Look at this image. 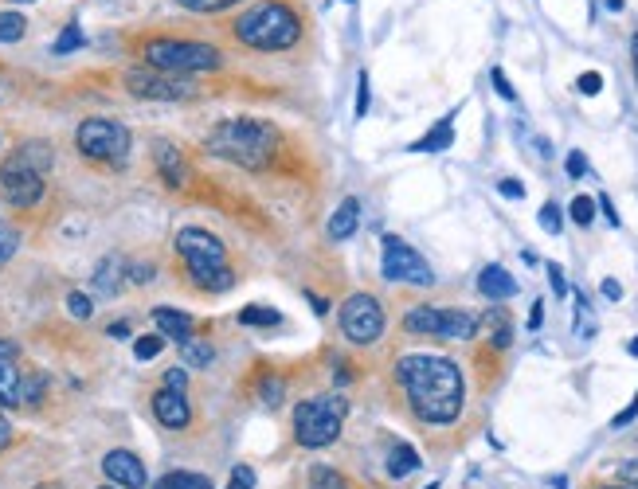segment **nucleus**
Here are the masks:
<instances>
[{"instance_id":"1","label":"nucleus","mask_w":638,"mask_h":489,"mask_svg":"<svg viewBox=\"0 0 638 489\" xmlns=\"http://www.w3.org/2000/svg\"><path fill=\"white\" fill-rule=\"evenodd\" d=\"M396 380L408 396L415 419L431 427H447L462 415L466 384L451 356L439 353H408L396 360Z\"/></svg>"},{"instance_id":"2","label":"nucleus","mask_w":638,"mask_h":489,"mask_svg":"<svg viewBox=\"0 0 638 489\" xmlns=\"http://www.w3.org/2000/svg\"><path fill=\"white\" fill-rule=\"evenodd\" d=\"M204 149H208L212 157L235 165V169L263 173V169H271L274 149H278V134H274L271 122H263V118H224V122H216V126L208 130Z\"/></svg>"},{"instance_id":"3","label":"nucleus","mask_w":638,"mask_h":489,"mask_svg":"<svg viewBox=\"0 0 638 489\" xmlns=\"http://www.w3.org/2000/svg\"><path fill=\"white\" fill-rule=\"evenodd\" d=\"M231 36L251 51H286L302 40V12L290 0H259L231 20Z\"/></svg>"},{"instance_id":"4","label":"nucleus","mask_w":638,"mask_h":489,"mask_svg":"<svg viewBox=\"0 0 638 489\" xmlns=\"http://www.w3.org/2000/svg\"><path fill=\"white\" fill-rule=\"evenodd\" d=\"M177 255H181L188 282L204 294H224L235 286V270L228 263V247L208 227H181L177 231Z\"/></svg>"},{"instance_id":"5","label":"nucleus","mask_w":638,"mask_h":489,"mask_svg":"<svg viewBox=\"0 0 638 489\" xmlns=\"http://www.w3.org/2000/svg\"><path fill=\"white\" fill-rule=\"evenodd\" d=\"M55 165V153L47 141H20L4 161H0V188L8 196L12 208L28 212L44 200L47 173Z\"/></svg>"},{"instance_id":"6","label":"nucleus","mask_w":638,"mask_h":489,"mask_svg":"<svg viewBox=\"0 0 638 489\" xmlns=\"http://www.w3.org/2000/svg\"><path fill=\"white\" fill-rule=\"evenodd\" d=\"M141 59L149 71H165V75H200V71H216L224 63V55L212 44L200 40H181V36H153L141 44Z\"/></svg>"},{"instance_id":"7","label":"nucleus","mask_w":638,"mask_h":489,"mask_svg":"<svg viewBox=\"0 0 638 489\" xmlns=\"http://www.w3.org/2000/svg\"><path fill=\"white\" fill-rule=\"evenodd\" d=\"M345 419H349V400L341 392L310 396L294 407V439L306 450H321V446L337 443Z\"/></svg>"},{"instance_id":"8","label":"nucleus","mask_w":638,"mask_h":489,"mask_svg":"<svg viewBox=\"0 0 638 489\" xmlns=\"http://www.w3.org/2000/svg\"><path fill=\"white\" fill-rule=\"evenodd\" d=\"M130 145H134L130 130H126L122 122H114V118H87V122L75 130V149H79L87 161H94V165H114V169H122L126 157H130Z\"/></svg>"},{"instance_id":"9","label":"nucleus","mask_w":638,"mask_h":489,"mask_svg":"<svg viewBox=\"0 0 638 489\" xmlns=\"http://www.w3.org/2000/svg\"><path fill=\"white\" fill-rule=\"evenodd\" d=\"M47 392L44 372L20 368V345L0 341V407H36Z\"/></svg>"},{"instance_id":"10","label":"nucleus","mask_w":638,"mask_h":489,"mask_svg":"<svg viewBox=\"0 0 638 489\" xmlns=\"http://www.w3.org/2000/svg\"><path fill=\"white\" fill-rule=\"evenodd\" d=\"M380 251H384V259H380V274L388 278V282H408V286H431L435 282V270L427 267V259L404 243L400 235H384L380 239Z\"/></svg>"},{"instance_id":"11","label":"nucleus","mask_w":638,"mask_h":489,"mask_svg":"<svg viewBox=\"0 0 638 489\" xmlns=\"http://www.w3.org/2000/svg\"><path fill=\"white\" fill-rule=\"evenodd\" d=\"M341 333H345V341H353V345H376L380 337H384V306L372 298V294H353V298H345V306H341Z\"/></svg>"},{"instance_id":"12","label":"nucleus","mask_w":638,"mask_h":489,"mask_svg":"<svg viewBox=\"0 0 638 489\" xmlns=\"http://www.w3.org/2000/svg\"><path fill=\"white\" fill-rule=\"evenodd\" d=\"M126 90L134 98H149V102H188V98H196V87L184 75H165V71H130Z\"/></svg>"},{"instance_id":"13","label":"nucleus","mask_w":638,"mask_h":489,"mask_svg":"<svg viewBox=\"0 0 638 489\" xmlns=\"http://www.w3.org/2000/svg\"><path fill=\"white\" fill-rule=\"evenodd\" d=\"M102 474L110 478V486H118V489H149L145 462L137 458L134 450H110V454L102 458Z\"/></svg>"},{"instance_id":"14","label":"nucleus","mask_w":638,"mask_h":489,"mask_svg":"<svg viewBox=\"0 0 638 489\" xmlns=\"http://www.w3.org/2000/svg\"><path fill=\"white\" fill-rule=\"evenodd\" d=\"M153 415H157V423L161 427H169V431H184L188 423H192V407H188V396L184 392H173V388H157L153 392Z\"/></svg>"},{"instance_id":"15","label":"nucleus","mask_w":638,"mask_h":489,"mask_svg":"<svg viewBox=\"0 0 638 489\" xmlns=\"http://www.w3.org/2000/svg\"><path fill=\"white\" fill-rule=\"evenodd\" d=\"M153 165H157V173H161V180H165L169 188H188L192 169H188V157H184L173 141H157V145H153Z\"/></svg>"},{"instance_id":"16","label":"nucleus","mask_w":638,"mask_h":489,"mask_svg":"<svg viewBox=\"0 0 638 489\" xmlns=\"http://www.w3.org/2000/svg\"><path fill=\"white\" fill-rule=\"evenodd\" d=\"M357 223H361V200H357V196H345V200L333 208L329 223H325V235H329L333 243H345V239H353Z\"/></svg>"},{"instance_id":"17","label":"nucleus","mask_w":638,"mask_h":489,"mask_svg":"<svg viewBox=\"0 0 638 489\" xmlns=\"http://www.w3.org/2000/svg\"><path fill=\"white\" fill-rule=\"evenodd\" d=\"M153 325L161 329V337H169V341H177V345L196 337V321L184 310H173V306H157V310H153Z\"/></svg>"},{"instance_id":"18","label":"nucleus","mask_w":638,"mask_h":489,"mask_svg":"<svg viewBox=\"0 0 638 489\" xmlns=\"http://www.w3.org/2000/svg\"><path fill=\"white\" fill-rule=\"evenodd\" d=\"M474 333H478V317L470 310H439V317H435V337L470 341Z\"/></svg>"},{"instance_id":"19","label":"nucleus","mask_w":638,"mask_h":489,"mask_svg":"<svg viewBox=\"0 0 638 489\" xmlns=\"http://www.w3.org/2000/svg\"><path fill=\"white\" fill-rule=\"evenodd\" d=\"M478 294L490 298V302H505L517 294V278L502 267V263H490V267L478 274Z\"/></svg>"},{"instance_id":"20","label":"nucleus","mask_w":638,"mask_h":489,"mask_svg":"<svg viewBox=\"0 0 638 489\" xmlns=\"http://www.w3.org/2000/svg\"><path fill=\"white\" fill-rule=\"evenodd\" d=\"M451 145H455V114H447L435 130H427L419 141H411L408 149L411 153H443V149H451Z\"/></svg>"},{"instance_id":"21","label":"nucleus","mask_w":638,"mask_h":489,"mask_svg":"<svg viewBox=\"0 0 638 489\" xmlns=\"http://www.w3.org/2000/svg\"><path fill=\"white\" fill-rule=\"evenodd\" d=\"M419 470V454H415V446L408 443H396L392 450H388V478H408V474H415Z\"/></svg>"},{"instance_id":"22","label":"nucleus","mask_w":638,"mask_h":489,"mask_svg":"<svg viewBox=\"0 0 638 489\" xmlns=\"http://www.w3.org/2000/svg\"><path fill=\"white\" fill-rule=\"evenodd\" d=\"M122 278H126V270H122V259H102V263H98V270H94V290L110 298V294H118Z\"/></svg>"},{"instance_id":"23","label":"nucleus","mask_w":638,"mask_h":489,"mask_svg":"<svg viewBox=\"0 0 638 489\" xmlns=\"http://www.w3.org/2000/svg\"><path fill=\"white\" fill-rule=\"evenodd\" d=\"M153 489H212V482L204 474H192V470H173V474L157 478Z\"/></svg>"},{"instance_id":"24","label":"nucleus","mask_w":638,"mask_h":489,"mask_svg":"<svg viewBox=\"0 0 638 489\" xmlns=\"http://www.w3.org/2000/svg\"><path fill=\"white\" fill-rule=\"evenodd\" d=\"M255 396L267 403V407H278L282 396H286V380H282L278 372H263V376L255 380Z\"/></svg>"},{"instance_id":"25","label":"nucleus","mask_w":638,"mask_h":489,"mask_svg":"<svg viewBox=\"0 0 638 489\" xmlns=\"http://www.w3.org/2000/svg\"><path fill=\"white\" fill-rule=\"evenodd\" d=\"M239 325H255V329H274V325H282V313L271 310V306H247V310H239Z\"/></svg>"},{"instance_id":"26","label":"nucleus","mask_w":638,"mask_h":489,"mask_svg":"<svg viewBox=\"0 0 638 489\" xmlns=\"http://www.w3.org/2000/svg\"><path fill=\"white\" fill-rule=\"evenodd\" d=\"M28 32L24 12H0V44H20Z\"/></svg>"},{"instance_id":"27","label":"nucleus","mask_w":638,"mask_h":489,"mask_svg":"<svg viewBox=\"0 0 638 489\" xmlns=\"http://www.w3.org/2000/svg\"><path fill=\"white\" fill-rule=\"evenodd\" d=\"M181 360L184 364H192V368H208V364L216 360V349H212L208 341H196V337H192V341H184L181 345Z\"/></svg>"},{"instance_id":"28","label":"nucleus","mask_w":638,"mask_h":489,"mask_svg":"<svg viewBox=\"0 0 638 489\" xmlns=\"http://www.w3.org/2000/svg\"><path fill=\"white\" fill-rule=\"evenodd\" d=\"M310 489H349V478L333 466H314L310 470Z\"/></svg>"},{"instance_id":"29","label":"nucleus","mask_w":638,"mask_h":489,"mask_svg":"<svg viewBox=\"0 0 638 489\" xmlns=\"http://www.w3.org/2000/svg\"><path fill=\"white\" fill-rule=\"evenodd\" d=\"M79 47H83V28H79V24H67V28L55 36L51 51H55V55H71V51H79Z\"/></svg>"},{"instance_id":"30","label":"nucleus","mask_w":638,"mask_h":489,"mask_svg":"<svg viewBox=\"0 0 638 489\" xmlns=\"http://www.w3.org/2000/svg\"><path fill=\"white\" fill-rule=\"evenodd\" d=\"M568 216H572V223H580V227H592L595 200H592V196H576V200L568 204Z\"/></svg>"},{"instance_id":"31","label":"nucleus","mask_w":638,"mask_h":489,"mask_svg":"<svg viewBox=\"0 0 638 489\" xmlns=\"http://www.w3.org/2000/svg\"><path fill=\"white\" fill-rule=\"evenodd\" d=\"M165 349V337L161 333H145V337H137L134 341V356L137 360H153V356Z\"/></svg>"},{"instance_id":"32","label":"nucleus","mask_w":638,"mask_h":489,"mask_svg":"<svg viewBox=\"0 0 638 489\" xmlns=\"http://www.w3.org/2000/svg\"><path fill=\"white\" fill-rule=\"evenodd\" d=\"M16 251H20V231H16V227H8V223H0V267H4Z\"/></svg>"},{"instance_id":"33","label":"nucleus","mask_w":638,"mask_h":489,"mask_svg":"<svg viewBox=\"0 0 638 489\" xmlns=\"http://www.w3.org/2000/svg\"><path fill=\"white\" fill-rule=\"evenodd\" d=\"M537 220H541V227H545L548 235H560V231H564V216H560V204H556V200H548Z\"/></svg>"},{"instance_id":"34","label":"nucleus","mask_w":638,"mask_h":489,"mask_svg":"<svg viewBox=\"0 0 638 489\" xmlns=\"http://www.w3.org/2000/svg\"><path fill=\"white\" fill-rule=\"evenodd\" d=\"M177 4L188 8V12H228L239 0H177Z\"/></svg>"},{"instance_id":"35","label":"nucleus","mask_w":638,"mask_h":489,"mask_svg":"<svg viewBox=\"0 0 638 489\" xmlns=\"http://www.w3.org/2000/svg\"><path fill=\"white\" fill-rule=\"evenodd\" d=\"M67 310H71V317H79V321H87L94 313V302L87 298V294H79V290H71L67 294Z\"/></svg>"},{"instance_id":"36","label":"nucleus","mask_w":638,"mask_h":489,"mask_svg":"<svg viewBox=\"0 0 638 489\" xmlns=\"http://www.w3.org/2000/svg\"><path fill=\"white\" fill-rule=\"evenodd\" d=\"M548 286H552V294L556 298H568V278H564V267L560 263H548Z\"/></svg>"},{"instance_id":"37","label":"nucleus","mask_w":638,"mask_h":489,"mask_svg":"<svg viewBox=\"0 0 638 489\" xmlns=\"http://www.w3.org/2000/svg\"><path fill=\"white\" fill-rule=\"evenodd\" d=\"M368 106H372V87H368V71L357 75V118H365Z\"/></svg>"},{"instance_id":"38","label":"nucleus","mask_w":638,"mask_h":489,"mask_svg":"<svg viewBox=\"0 0 638 489\" xmlns=\"http://www.w3.org/2000/svg\"><path fill=\"white\" fill-rule=\"evenodd\" d=\"M228 489H255V470H251V466H235Z\"/></svg>"},{"instance_id":"39","label":"nucleus","mask_w":638,"mask_h":489,"mask_svg":"<svg viewBox=\"0 0 638 489\" xmlns=\"http://www.w3.org/2000/svg\"><path fill=\"white\" fill-rule=\"evenodd\" d=\"M564 169H568V177L572 180H580L584 173H588V157H584L580 149H572V153H568V161H564Z\"/></svg>"},{"instance_id":"40","label":"nucleus","mask_w":638,"mask_h":489,"mask_svg":"<svg viewBox=\"0 0 638 489\" xmlns=\"http://www.w3.org/2000/svg\"><path fill=\"white\" fill-rule=\"evenodd\" d=\"M576 90H580V94H599V90H603V75H599V71H584V75L576 79Z\"/></svg>"},{"instance_id":"41","label":"nucleus","mask_w":638,"mask_h":489,"mask_svg":"<svg viewBox=\"0 0 638 489\" xmlns=\"http://www.w3.org/2000/svg\"><path fill=\"white\" fill-rule=\"evenodd\" d=\"M490 79H494V90L502 94L505 102H517V90L509 87V79H505V71H502V67H494V75H490Z\"/></svg>"},{"instance_id":"42","label":"nucleus","mask_w":638,"mask_h":489,"mask_svg":"<svg viewBox=\"0 0 638 489\" xmlns=\"http://www.w3.org/2000/svg\"><path fill=\"white\" fill-rule=\"evenodd\" d=\"M635 415H638V396H635V400H631V403H627V407H623V411H619L615 419H611V427L619 431V427H627V423H635Z\"/></svg>"},{"instance_id":"43","label":"nucleus","mask_w":638,"mask_h":489,"mask_svg":"<svg viewBox=\"0 0 638 489\" xmlns=\"http://www.w3.org/2000/svg\"><path fill=\"white\" fill-rule=\"evenodd\" d=\"M165 388H173V392H184V388H188L184 368H169V372H165Z\"/></svg>"},{"instance_id":"44","label":"nucleus","mask_w":638,"mask_h":489,"mask_svg":"<svg viewBox=\"0 0 638 489\" xmlns=\"http://www.w3.org/2000/svg\"><path fill=\"white\" fill-rule=\"evenodd\" d=\"M619 478H623L631 489H638V458H631V462H623V466H619Z\"/></svg>"},{"instance_id":"45","label":"nucleus","mask_w":638,"mask_h":489,"mask_svg":"<svg viewBox=\"0 0 638 489\" xmlns=\"http://www.w3.org/2000/svg\"><path fill=\"white\" fill-rule=\"evenodd\" d=\"M498 192L509 196V200H521V196H525V184H521V180H502V184H498Z\"/></svg>"},{"instance_id":"46","label":"nucleus","mask_w":638,"mask_h":489,"mask_svg":"<svg viewBox=\"0 0 638 489\" xmlns=\"http://www.w3.org/2000/svg\"><path fill=\"white\" fill-rule=\"evenodd\" d=\"M599 290H603V298H607V302H619V298H623V286H619L615 278H603V286H599Z\"/></svg>"},{"instance_id":"47","label":"nucleus","mask_w":638,"mask_h":489,"mask_svg":"<svg viewBox=\"0 0 638 489\" xmlns=\"http://www.w3.org/2000/svg\"><path fill=\"white\" fill-rule=\"evenodd\" d=\"M106 333H110L114 341H126V337H130V321H114V325H110Z\"/></svg>"},{"instance_id":"48","label":"nucleus","mask_w":638,"mask_h":489,"mask_svg":"<svg viewBox=\"0 0 638 489\" xmlns=\"http://www.w3.org/2000/svg\"><path fill=\"white\" fill-rule=\"evenodd\" d=\"M541 321H545V306H541V302H533V310H529V329L537 333V329H541Z\"/></svg>"},{"instance_id":"49","label":"nucleus","mask_w":638,"mask_h":489,"mask_svg":"<svg viewBox=\"0 0 638 489\" xmlns=\"http://www.w3.org/2000/svg\"><path fill=\"white\" fill-rule=\"evenodd\" d=\"M8 443H12V423H8L4 415H0V454L8 450Z\"/></svg>"},{"instance_id":"50","label":"nucleus","mask_w":638,"mask_h":489,"mask_svg":"<svg viewBox=\"0 0 638 489\" xmlns=\"http://www.w3.org/2000/svg\"><path fill=\"white\" fill-rule=\"evenodd\" d=\"M599 208H603V216H607V223H615V227H619V212H615V204H611L607 196H599Z\"/></svg>"},{"instance_id":"51","label":"nucleus","mask_w":638,"mask_h":489,"mask_svg":"<svg viewBox=\"0 0 638 489\" xmlns=\"http://www.w3.org/2000/svg\"><path fill=\"white\" fill-rule=\"evenodd\" d=\"M631 63H635V83H638V32L631 36Z\"/></svg>"},{"instance_id":"52","label":"nucleus","mask_w":638,"mask_h":489,"mask_svg":"<svg viewBox=\"0 0 638 489\" xmlns=\"http://www.w3.org/2000/svg\"><path fill=\"white\" fill-rule=\"evenodd\" d=\"M310 302H314V313H329V302L318 298V294H310Z\"/></svg>"},{"instance_id":"53","label":"nucleus","mask_w":638,"mask_h":489,"mask_svg":"<svg viewBox=\"0 0 638 489\" xmlns=\"http://www.w3.org/2000/svg\"><path fill=\"white\" fill-rule=\"evenodd\" d=\"M627 353H631V356H638V337H635V341H631V345H627Z\"/></svg>"},{"instance_id":"54","label":"nucleus","mask_w":638,"mask_h":489,"mask_svg":"<svg viewBox=\"0 0 638 489\" xmlns=\"http://www.w3.org/2000/svg\"><path fill=\"white\" fill-rule=\"evenodd\" d=\"M607 8H615V12H619V8H623V0H607Z\"/></svg>"},{"instance_id":"55","label":"nucleus","mask_w":638,"mask_h":489,"mask_svg":"<svg viewBox=\"0 0 638 489\" xmlns=\"http://www.w3.org/2000/svg\"><path fill=\"white\" fill-rule=\"evenodd\" d=\"M603 489H631V486H603Z\"/></svg>"},{"instance_id":"56","label":"nucleus","mask_w":638,"mask_h":489,"mask_svg":"<svg viewBox=\"0 0 638 489\" xmlns=\"http://www.w3.org/2000/svg\"><path fill=\"white\" fill-rule=\"evenodd\" d=\"M12 4H32V0H12Z\"/></svg>"},{"instance_id":"57","label":"nucleus","mask_w":638,"mask_h":489,"mask_svg":"<svg viewBox=\"0 0 638 489\" xmlns=\"http://www.w3.org/2000/svg\"><path fill=\"white\" fill-rule=\"evenodd\" d=\"M102 489H118V486H102Z\"/></svg>"},{"instance_id":"58","label":"nucleus","mask_w":638,"mask_h":489,"mask_svg":"<svg viewBox=\"0 0 638 489\" xmlns=\"http://www.w3.org/2000/svg\"><path fill=\"white\" fill-rule=\"evenodd\" d=\"M345 4H353V0H345Z\"/></svg>"}]
</instances>
